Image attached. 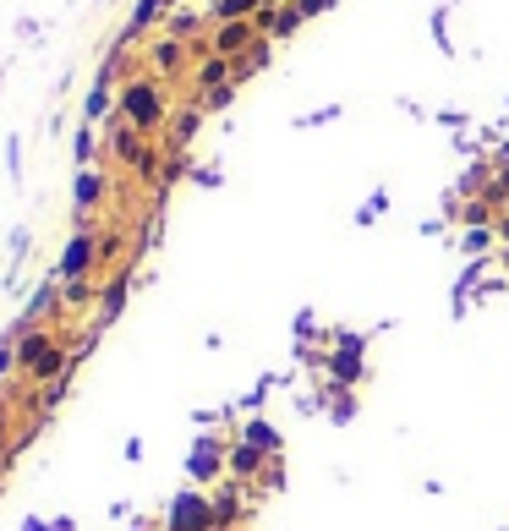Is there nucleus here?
<instances>
[{
    "instance_id": "nucleus-1",
    "label": "nucleus",
    "mask_w": 509,
    "mask_h": 531,
    "mask_svg": "<svg viewBox=\"0 0 509 531\" xmlns=\"http://www.w3.org/2000/svg\"><path fill=\"white\" fill-rule=\"evenodd\" d=\"M121 110H126V121H132V126H159V121H165V99H159L154 83H132L121 94Z\"/></svg>"
},
{
    "instance_id": "nucleus-2",
    "label": "nucleus",
    "mask_w": 509,
    "mask_h": 531,
    "mask_svg": "<svg viewBox=\"0 0 509 531\" xmlns=\"http://www.w3.org/2000/svg\"><path fill=\"white\" fill-rule=\"evenodd\" d=\"M258 39H263V33H258V22H252V17H247V22H219L214 55H225V61H230V55H247Z\"/></svg>"
},
{
    "instance_id": "nucleus-3",
    "label": "nucleus",
    "mask_w": 509,
    "mask_h": 531,
    "mask_svg": "<svg viewBox=\"0 0 509 531\" xmlns=\"http://www.w3.org/2000/svg\"><path fill=\"white\" fill-rule=\"evenodd\" d=\"M208 526H214V510H208L198 493L176 499V510H170V531H208Z\"/></svg>"
},
{
    "instance_id": "nucleus-4",
    "label": "nucleus",
    "mask_w": 509,
    "mask_h": 531,
    "mask_svg": "<svg viewBox=\"0 0 509 531\" xmlns=\"http://www.w3.org/2000/svg\"><path fill=\"white\" fill-rule=\"evenodd\" d=\"M88 258H94V241H88V236H77L72 247H66V258H61V274H66V280H77V274L88 269Z\"/></svg>"
},
{
    "instance_id": "nucleus-5",
    "label": "nucleus",
    "mask_w": 509,
    "mask_h": 531,
    "mask_svg": "<svg viewBox=\"0 0 509 531\" xmlns=\"http://www.w3.org/2000/svg\"><path fill=\"white\" fill-rule=\"evenodd\" d=\"M258 6H269V0H214V11H219L225 22H247Z\"/></svg>"
},
{
    "instance_id": "nucleus-6",
    "label": "nucleus",
    "mask_w": 509,
    "mask_h": 531,
    "mask_svg": "<svg viewBox=\"0 0 509 531\" xmlns=\"http://www.w3.org/2000/svg\"><path fill=\"white\" fill-rule=\"evenodd\" d=\"M154 66H159V72H176V66H181V44L176 39L154 44Z\"/></svg>"
},
{
    "instance_id": "nucleus-7",
    "label": "nucleus",
    "mask_w": 509,
    "mask_h": 531,
    "mask_svg": "<svg viewBox=\"0 0 509 531\" xmlns=\"http://www.w3.org/2000/svg\"><path fill=\"white\" fill-rule=\"evenodd\" d=\"M247 444H252V449H274L280 438H274V427H269V422H252V427H247Z\"/></svg>"
},
{
    "instance_id": "nucleus-8",
    "label": "nucleus",
    "mask_w": 509,
    "mask_h": 531,
    "mask_svg": "<svg viewBox=\"0 0 509 531\" xmlns=\"http://www.w3.org/2000/svg\"><path fill=\"white\" fill-rule=\"evenodd\" d=\"M94 192H99V181H94V176L77 181V203H94Z\"/></svg>"
},
{
    "instance_id": "nucleus-9",
    "label": "nucleus",
    "mask_w": 509,
    "mask_h": 531,
    "mask_svg": "<svg viewBox=\"0 0 509 531\" xmlns=\"http://www.w3.org/2000/svg\"><path fill=\"white\" fill-rule=\"evenodd\" d=\"M0 449H6V422H0Z\"/></svg>"
},
{
    "instance_id": "nucleus-10",
    "label": "nucleus",
    "mask_w": 509,
    "mask_h": 531,
    "mask_svg": "<svg viewBox=\"0 0 509 531\" xmlns=\"http://www.w3.org/2000/svg\"><path fill=\"white\" fill-rule=\"evenodd\" d=\"M291 6H296V0H291Z\"/></svg>"
}]
</instances>
